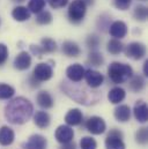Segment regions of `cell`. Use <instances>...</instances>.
Segmentation results:
<instances>
[{"mask_svg": "<svg viewBox=\"0 0 148 149\" xmlns=\"http://www.w3.org/2000/svg\"><path fill=\"white\" fill-rule=\"evenodd\" d=\"M36 101L37 104L42 108V109H51L54 104V101H53V97L47 93V91H39L36 96Z\"/></svg>", "mask_w": 148, "mask_h": 149, "instance_id": "e0dca14e", "label": "cell"}, {"mask_svg": "<svg viewBox=\"0 0 148 149\" xmlns=\"http://www.w3.org/2000/svg\"><path fill=\"white\" fill-rule=\"evenodd\" d=\"M30 12L27 7L24 6H16L13 10H12V16L15 21H19V22H24V21H28L30 19Z\"/></svg>", "mask_w": 148, "mask_h": 149, "instance_id": "ffe728a7", "label": "cell"}, {"mask_svg": "<svg viewBox=\"0 0 148 149\" xmlns=\"http://www.w3.org/2000/svg\"><path fill=\"white\" fill-rule=\"evenodd\" d=\"M34 123L39 128H46L51 123L50 114L45 111H37L34 114Z\"/></svg>", "mask_w": 148, "mask_h": 149, "instance_id": "7402d4cb", "label": "cell"}, {"mask_svg": "<svg viewBox=\"0 0 148 149\" xmlns=\"http://www.w3.org/2000/svg\"><path fill=\"white\" fill-rule=\"evenodd\" d=\"M125 54L133 60H140L146 56V46L140 42H132L125 47Z\"/></svg>", "mask_w": 148, "mask_h": 149, "instance_id": "5b68a950", "label": "cell"}, {"mask_svg": "<svg viewBox=\"0 0 148 149\" xmlns=\"http://www.w3.org/2000/svg\"><path fill=\"white\" fill-rule=\"evenodd\" d=\"M46 3V0H29L28 2V9L30 13H39L44 9Z\"/></svg>", "mask_w": 148, "mask_h": 149, "instance_id": "83f0119b", "label": "cell"}, {"mask_svg": "<svg viewBox=\"0 0 148 149\" xmlns=\"http://www.w3.org/2000/svg\"><path fill=\"white\" fill-rule=\"evenodd\" d=\"M133 113H134L135 119H137L139 123H146L148 120L147 104H146L144 101H138V102L135 103V105H134Z\"/></svg>", "mask_w": 148, "mask_h": 149, "instance_id": "5bb4252c", "label": "cell"}, {"mask_svg": "<svg viewBox=\"0 0 148 149\" xmlns=\"http://www.w3.org/2000/svg\"><path fill=\"white\" fill-rule=\"evenodd\" d=\"M109 34L116 39H121L127 34V26L123 21H114L109 27Z\"/></svg>", "mask_w": 148, "mask_h": 149, "instance_id": "30bf717a", "label": "cell"}, {"mask_svg": "<svg viewBox=\"0 0 148 149\" xmlns=\"http://www.w3.org/2000/svg\"><path fill=\"white\" fill-rule=\"evenodd\" d=\"M141 1H146V0H141Z\"/></svg>", "mask_w": 148, "mask_h": 149, "instance_id": "60d3db41", "label": "cell"}, {"mask_svg": "<svg viewBox=\"0 0 148 149\" xmlns=\"http://www.w3.org/2000/svg\"><path fill=\"white\" fill-rule=\"evenodd\" d=\"M133 75V70L130 65L124 64V63H111L108 67V76L110 81L114 84L124 83L131 79Z\"/></svg>", "mask_w": 148, "mask_h": 149, "instance_id": "7a4b0ae2", "label": "cell"}, {"mask_svg": "<svg viewBox=\"0 0 148 149\" xmlns=\"http://www.w3.org/2000/svg\"><path fill=\"white\" fill-rule=\"evenodd\" d=\"M31 65V56L27 51L20 52L14 59V67L19 71H26Z\"/></svg>", "mask_w": 148, "mask_h": 149, "instance_id": "7c38bea8", "label": "cell"}, {"mask_svg": "<svg viewBox=\"0 0 148 149\" xmlns=\"http://www.w3.org/2000/svg\"><path fill=\"white\" fill-rule=\"evenodd\" d=\"M7 59H8V47L5 44L0 43V66L3 65L7 61Z\"/></svg>", "mask_w": 148, "mask_h": 149, "instance_id": "e575fe53", "label": "cell"}, {"mask_svg": "<svg viewBox=\"0 0 148 149\" xmlns=\"http://www.w3.org/2000/svg\"><path fill=\"white\" fill-rule=\"evenodd\" d=\"M114 2V6L120 9V10H126L130 8L131 3H132V0H113Z\"/></svg>", "mask_w": 148, "mask_h": 149, "instance_id": "836d02e7", "label": "cell"}, {"mask_svg": "<svg viewBox=\"0 0 148 149\" xmlns=\"http://www.w3.org/2000/svg\"><path fill=\"white\" fill-rule=\"evenodd\" d=\"M107 149H125V143L123 141V133L119 130H111L105 138Z\"/></svg>", "mask_w": 148, "mask_h": 149, "instance_id": "277c9868", "label": "cell"}, {"mask_svg": "<svg viewBox=\"0 0 148 149\" xmlns=\"http://www.w3.org/2000/svg\"><path fill=\"white\" fill-rule=\"evenodd\" d=\"M54 138L59 143H67L70 141H72L74 138V131L73 128L68 125H60L58 126V128L56 130L54 133Z\"/></svg>", "mask_w": 148, "mask_h": 149, "instance_id": "ba28073f", "label": "cell"}, {"mask_svg": "<svg viewBox=\"0 0 148 149\" xmlns=\"http://www.w3.org/2000/svg\"><path fill=\"white\" fill-rule=\"evenodd\" d=\"M40 50L43 53H52L54 51H57V43L52 39V38H43L40 40Z\"/></svg>", "mask_w": 148, "mask_h": 149, "instance_id": "484cf974", "label": "cell"}, {"mask_svg": "<svg viewBox=\"0 0 148 149\" xmlns=\"http://www.w3.org/2000/svg\"><path fill=\"white\" fill-rule=\"evenodd\" d=\"M46 145L47 141L43 135L34 134L23 145V149H46Z\"/></svg>", "mask_w": 148, "mask_h": 149, "instance_id": "4fadbf2b", "label": "cell"}, {"mask_svg": "<svg viewBox=\"0 0 148 149\" xmlns=\"http://www.w3.org/2000/svg\"><path fill=\"white\" fill-rule=\"evenodd\" d=\"M86 13L87 5L82 0H73L68 6V20L74 24H79L80 22H82L86 16Z\"/></svg>", "mask_w": 148, "mask_h": 149, "instance_id": "3957f363", "label": "cell"}, {"mask_svg": "<svg viewBox=\"0 0 148 149\" xmlns=\"http://www.w3.org/2000/svg\"><path fill=\"white\" fill-rule=\"evenodd\" d=\"M125 96H126V93L121 87H114L109 91L108 100L112 104H119L125 100Z\"/></svg>", "mask_w": 148, "mask_h": 149, "instance_id": "d6986e66", "label": "cell"}, {"mask_svg": "<svg viewBox=\"0 0 148 149\" xmlns=\"http://www.w3.org/2000/svg\"><path fill=\"white\" fill-rule=\"evenodd\" d=\"M84 71L86 70L83 68L82 65H80V64H73V65H71V66L67 67V70H66V76L72 82H80L83 79Z\"/></svg>", "mask_w": 148, "mask_h": 149, "instance_id": "8fae6325", "label": "cell"}, {"mask_svg": "<svg viewBox=\"0 0 148 149\" xmlns=\"http://www.w3.org/2000/svg\"><path fill=\"white\" fill-rule=\"evenodd\" d=\"M87 84L90 87V88H98L103 84V81H104V76L103 74H101L98 71H95V70H87L84 71V75H83Z\"/></svg>", "mask_w": 148, "mask_h": 149, "instance_id": "9c48e42d", "label": "cell"}, {"mask_svg": "<svg viewBox=\"0 0 148 149\" xmlns=\"http://www.w3.org/2000/svg\"><path fill=\"white\" fill-rule=\"evenodd\" d=\"M15 89L6 83H0V100H9L14 96Z\"/></svg>", "mask_w": 148, "mask_h": 149, "instance_id": "4316f807", "label": "cell"}, {"mask_svg": "<svg viewBox=\"0 0 148 149\" xmlns=\"http://www.w3.org/2000/svg\"><path fill=\"white\" fill-rule=\"evenodd\" d=\"M52 14L49 12V10H42L39 13H37L36 16V22L38 24H42V26H46V24H50L52 22Z\"/></svg>", "mask_w": 148, "mask_h": 149, "instance_id": "f1b7e54d", "label": "cell"}, {"mask_svg": "<svg viewBox=\"0 0 148 149\" xmlns=\"http://www.w3.org/2000/svg\"><path fill=\"white\" fill-rule=\"evenodd\" d=\"M49 2V5L54 8V9H59V8H63L65 7L67 3H68V0H46Z\"/></svg>", "mask_w": 148, "mask_h": 149, "instance_id": "d590c367", "label": "cell"}, {"mask_svg": "<svg viewBox=\"0 0 148 149\" xmlns=\"http://www.w3.org/2000/svg\"><path fill=\"white\" fill-rule=\"evenodd\" d=\"M114 118L120 123H126L131 118V109L126 104H121L114 109Z\"/></svg>", "mask_w": 148, "mask_h": 149, "instance_id": "44dd1931", "label": "cell"}, {"mask_svg": "<svg viewBox=\"0 0 148 149\" xmlns=\"http://www.w3.org/2000/svg\"><path fill=\"white\" fill-rule=\"evenodd\" d=\"M52 76H53V68L51 65H49L46 63H40V64L36 65V67L34 68V72H33V77L37 80L38 82L49 81Z\"/></svg>", "mask_w": 148, "mask_h": 149, "instance_id": "52a82bcc", "label": "cell"}, {"mask_svg": "<svg viewBox=\"0 0 148 149\" xmlns=\"http://www.w3.org/2000/svg\"><path fill=\"white\" fill-rule=\"evenodd\" d=\"M145 79L141 75H132L131 81L128 82V88L133 93H139L145 88Z\"/></svg>", "mask_w": 148, "mask_h": 149, "instance_id": "603a6c76", "label": "cell"}, {"mask_svg": "<svg viewBox=\"0 0 148 149\" xmlns=\"http://www.w3.org/2000/svg\"><path fill=\"white\" fill-rule=\"evenodd\" d=\"M107 50H108L109 53L113 54V56H117V54H119L120 52H123L124 45H123V43H121L119 39L112 38V39H110V40L107 43Z\"/></svg>", "mask_w": 148, "mask_h": 149, "instance_id": "cb8c5ba5", "label": "cell"}, {"mask_svg": "<svg viewBox=\"0 0 148 149\" xmlns=\"http://www.w3.org/2000/svg\"><path fill=\"white\" fill-rule=\"evenodd\" d=\"M133 16L137 21H146L148 16V10H147V7L146 6H142V5H139L134 8V12H133Z\"/></svg>", "mask_w": 148, "mask_h": 149, "instance_id": "f546056e", "label": "cell"}, {"mask_svg": "<svg viewBox=\"0 0 148 149\" xmlns=\"http://www.w3.org/2000/svg\"><path fill=\"white\" fill-rule=\"evenodd\" d=\"M60 149H76V146H75L74 142L70 141L67 143H63V146L60 147Z\"/></svg>", "mask_w": 148, "mask_h": 149, "instance_id": "8d00e7d4", "label": "cell"}, {"mask_svg": "<svg viewBox=\"0 0 148 149\" xmlns=\"http://www.w3.org/2000/svg\"><path fill=\"white\" fill-rule=\"evenodd\" d=\"M0 24H1V20H0Z\"/></svg>", "mask_w": 148, "mask_h": 149, "instance_id": "b9f144b4", "label": "cell"}, {"mask_svg": "<svg viewBox=\"0 0 148 149\" xmlns=\"http://www.w3.org/2000/svg\"><path fill=\"white\" fill-rule=\"evenodd\" d=\"M83 114L79 109H71L65 116V121L68 126H77L82 123Z\"/></svg>", "mask_w": 148, "mask_h": 149, "instance_id": "2e32d148", "label": "cell"}, {"mask_svg": "<svg viewBox=\"0 0 148 149\" xmlns=\"http://www.w3.org/2000/svg\"><path fill=\"white\" fill-rule=\"evenodd\" d=\"M135 141L140 145H146L148 141V130L147 127H141L135 133Z\"/></svg>", "mask_w": 148, "mask_h": 149, "instance_id": "d6a6232c", "label": "cell"}, {"mask_svg": "<svg viewBox=\"0 0 148 149\" xmlns=\"http://www.w3.org/2000/svg\"><path fill=\"white\" fill-rule=\"evenodd\" d=\"M13 1H17V2H22V1H24V0H13Z\"/></svg>", "mask_w": 148, "mask_h": 149, "instance_id": "ab89813d", "label": "cell"}, {"mask_svg": "<svg viewBox=\"0 0 148 149\" xmlns=\"http://www.w3.org/2000/svg\"><path fill=\"white\" fill-rule=\"evenodd\" d=\"M87 63L93 66V67H100L103 65L104 63V58H103V54L97 52V51H91L89 54H88V59H87Z\"/></svg>", "mask_w": 148, "mask_h": 149, "instance_id": "d4e9b609", "label": "cell"}, {"mask_svg": "<svg viewBox=\"0 0 148 149\" xmlns=\"http://www.w3.org/2000/svg\"><path fill=\"white\" fill-rule=\"evenodd\" d=\"M15 133L8 126H2L0 128V145L1 146H10L14 142Z\"/></svg>", "mask_w": 148, "mask_h": 149, "instance_id": "ac0fdd59", "label": "cell"}, {"mask_svg": "<svg viewBox=\"0 0 148 149\" xmlns=\"http://www.w3.org/2000/svg\"><path fill=\"white\" fill-rule=\"evenodd\" d=\"M80 147L81 149H96L97 142L91 136H83L80 141Z\"/></svg>", "mask_w": 148, "mask_h": 149, "instance_id": "1f68e13d", "label": "cell"}, {"mask_svg": "<svg viewBox=\"0 0 148 149\" xmlns=\"http://www.w3.org/2000/svg\"><path fill=\"white\" fill-rule=\"evenodd\" d=\"M82 1H83L87 6H88V5H93V3H94V0H82Z\"/></svg>", "mask_w": 148, "mask_h": 149, "instance_id": "f35d334b", "label": "cell"}, {"mask_svg": "<svg viewBox=\"0 0 148 149\" xmlns=\"http://www.w3.org/2000/svg\"><path fill=\"white\" fill-rule=\"evenodd\" d=\"M86 128L95 135H100L102 133L105 132L107 130V124L104 121L103 118L98 117V116H93L90 117L87 121H86Z\"/></svg>", "mask_w": 148, "mask_h": 149, "instance_id": "8992f818", "label": "cell"}, {"mask_svg": "<svg viewBox=\"0 0 148 149\" xmlns=\"http://www.w3.org/2000/svg\"><path fill=\"white\" fill-rule=\"evenodd\" d=\"M100 43H101V39L95 34L89 35L86 39V44H87L88 49L91 50V51H96L98 49V46H100Z\"/></svg>", "mask_w": 148, "mask_h": 149, "instance_id": "4dcf8cb0", "label": "cell"}, {"mask_svg": "<svg viewBox=\"0 0 148 149\" xmlns=\"http://www.w3.org/2000/svg\"><path fill=\"white\" fill-rule=\"evenodd\" d=\"M61 51L65 56L67 57H79L81 54V49L80 46L73 42V40H66L63 43V46H61Z\"/></svg>", "mask_w": 148, "mask_h": 149, "instance_id": "9a60e30c", "label": "cell"}, {"mask_svg": "<svg viewBox=\"0 0 148 149\" xmlns=\"http://www.w3.org/2000/svg\"><path fill=\"white\" fill-rule=\"evenodd\" d=\"M33 112L34 107L29 100L24 97H16L6 105L5 117L10 124L22 125L31 118Z\"/></svg>", "mask_w": 148, "mask_h": 149, "instance_id": "6da1fadb", "label": "cell"}, {"mask_svg": "<svg viewBox=\"0 0 148 149\" xmlns=\"http://www.w3.org/2000/svg\"><path fill=\"white\" fill-rule=\"evenodd\" d=\"M144 75L148 76V59L144 63Z\"/></svg>", "mask_w": 148, "mask_h": 149, "instance_id": "74e56055", "label": "cell"}]
</instances>
